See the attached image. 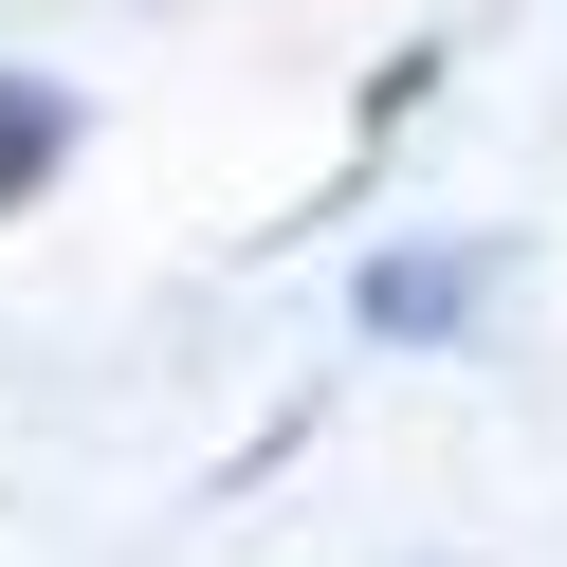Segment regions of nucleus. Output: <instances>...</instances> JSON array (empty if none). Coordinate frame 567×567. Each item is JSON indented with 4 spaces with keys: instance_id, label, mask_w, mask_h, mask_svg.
<instances>
[{
    "instance_id": "f257e3e1",
    "label": "nucleus",
    "mask_w": 567,
    "mask_h": 567,
    "mask_svg": "<svg viewBox=\"0 0 567 567\" xmlns=\"http://www.w3.org/2000/svg\"><path fill=\"white\" fill-rule=\"evenodd\" d=\"M55 165H74V92H55V74H0V220H19Z\"/></svg>"
},
{
    "instance_id": "f03ea898",
    "label": "nucleus",
    "mask_w": 567,
    "mask_h": 567,
    "mask_svg": "<svg viewBox=\"0 0 567 567\" xmlns=\"http://www.w3.org/2000/svg\"><path fill=\"white\" fill-rule=\"evenodd\" d=\"M476 311V257H384L367 275V330H457Z\"/></svg>"
}]
</instances>
